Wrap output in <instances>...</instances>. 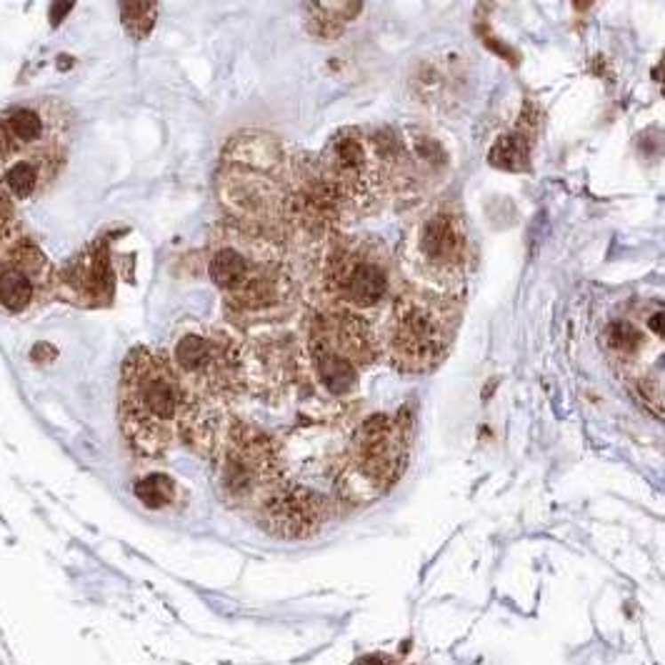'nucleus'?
<instances>
[{
  "label": "nucleus",
  "instance_id": "nucleus-1",
  "mask_svg": "<svg viewBox=\"0 0 665 665\" xmlns=\"http://www.w3.org/2000/svg\"><path fill=\"white\" fill-rule=\"evenodd\" d=\"M208 273L238 328H260L291 318L300 283L288 251L273 236L226 223L208 240Z\"/></svg>",
  "mask_w": 665,
  "mask_h": 665
},
{
  "label": "nucleus",
  "instance_id": "nucleus-2",
  "mask_svg": "<svg viewBox=\"0 0 665 665\" xmlns=\"http://www.w3.org/2000/svg\"><path fill=\"white\" fill-rule=\"evenodd\" d=\"M220 198L236 226L278 238L295 228V165L268 135H240L220 168Z\"/></svg>",
  "mask_w": 665,
  "mask_h": 665
},
{
  "label": "nucleus",
  "instance_id": "nucleus-3",
  "mask_svg": "<svg viewBox=\"0 0 665 665\" xmlns=\"http://www.w3.org/2000/svg\"><path fill=\"white\" fill-rule=\"evenodd\" d=\"M70 113L51 98H33L0 113V198L30 200L63 171Z\"/></svg>",
  "mask_w": 665,
  "mask_h": 665
},
{
  "label": "nucleus",
  "instance_id": "nucleus-4",
  "mask_svg": "<svg viewBox=\"0 0 665 665\" xmlns=\"http://www.w3.org/2000/svg\"><path fill=\"white\" fill-rule=\"evenodd\" d=\"M186 403L183 433L196 440L218 438L220 421L243 388V358L223 332H186L165 356Z\"/></svg>",
  "mask_w": 665,
  "mask_h": 665
},
{
  "label": "nucleus",
  "instance_id": "nucleus-5",
  "mask_svg": "<svg viewBox=\"0 0 665 665\" xmlns=\"http://www.w3.org/2000/svg\"><path fill=\"white\" fill-rule=\"evenodd\" d=\"M120 430L131 448L158 458L183 436L186 403L173 368L163 353L135 348L123 363L118 400Z\"/></svg>",
  "mask_w": 665,
  "mask_h": 665
},
{
  "label": "nucleus",
  "instance_id": "nucleus-6",
  "mask_svg": "<svg viewBox=\"0 0 665 665\" xmlns=\"http://www.w3.org/2000/svg\"><path fill=\"white\" fill-rule=\"evenodd\" d=\"M461 328V300L428 293L423 288H403L393 295L381 332V350L390 365L408 375H426L451 353Z\"/></svg>",
  "mask_w": 665,
  "mask_h": 665
},
{
  "label": "nucleus",
  "instance_id": "nucleus-7",
  "mask_svg": "<svg viewBox=\"0 0 665 665\" xmlns=\"http://www.w3.org/2000/svg\"><path fill=\"white\" fill-rule=\"evenodd\" d=\"M470 233L461 208L438 203L418 215L400 243V266L415 288L458 298L470 276Z\"/></svg>",
  "mask_w": 665,
  "mask_h": 665
},
{
  "label": "nucleus",
  "instance_id": "nucleus-8",
  "mask_svg": "<svg viewBox=\"0 0 665 665\" xmlns=\"http://www.w3.org/2000/svg\"><path fill=\"white\" fill-rule=\"evenodd\" d=\"M325 306L365 320L393 300V258L375 236H331L320 263Z\"/></svg>",
  "mask_w": 665,
  "mask_h": 665
},
{
  "label": "nucleus",
  "instance_id": "nucleus-9",
  "mask_svg": "<svg viewBox=\"0 0 665 665\" xmlns=\"http://www.w3.org/2000/svg\"><path fill=\"white\" fill-rule=\"evenodd\" d=\"M411 455V418L373 415L348 440L332 488L338 501L350 506L371 503L403 476Z\"/></svg>",
  "mask_w": 665,
  "mask_h": 665
},
{
  "label": "nucleus",
  "instance_id": "nucleus-10",
  "mask_svg": "<svg viewBox=\"0 0 665 665\" xmlns=\"http://www.w3.org/2000/svg\"><path fill=\"white\" fill-rule=\"evenodd\" d=\"M215 485L223 503L238 510L266 506L285 483L278 445L260 428L233 421L215 440Z\"/></svg>",
  "mask_w": 665,
  "mask_h": 665
},
{
  "label": "nucleus",
  "instance_id": "nucleus-11",
  "mask_svg": "<svg viewBox=\"0 0 665 665\" xmlns=\"http://www.w3.org/2000/svg\"><path fill=\"white\" fill-rule=\"evenodd\" d=\"M381 356V332L373 320L320 308L308 323V360L318 383L335 398L350 396L360 375Z\"/></svg>",
  "mask_w": 665,
  "mask_h": 665
},
{
  "label": "nucleus",
  "instance_id": "nucleus-12",
  "mask_svg": "<svg viewBox=\"0 0 665 665\" xmlns=\"http://www.w3.org/2000/svg\"><path fill=\"white\" fill-rule=\"evenodd\" d=\"M313 165L338 211L373 213L390 183L388 153L360 128L338 131Z\"/></svg>",
  "mask_w": 665,
  "mask_h": 665
},
{
  "label": "nucleus",
  "instance_id": "nucleus-13",
  "mask_svg": "<svg viewBox=\"0 0 665 665\" xmlns=\"http://www.w3.org/2000/svg\"><path fill=\"white\" fill-rule=\"evenodd\" d=\"M53 288V268L33 245L0 253V310L23 316L38 308Z\"/></svg>",
  "mask_w": 665,
  "mask_h": 665
},
{
  "label": "nucleus",
  "instance_id": "nucleus-14",
  "mask_svg": "<svg viewBox=\"0 0 665 665\" xmlns=\"http://www.w3.org/2000/svg\"><path fill=\"white\" fill-rule=\"evenodd\" d=\"M603 343L605 350L618 365H623L626 371H633L640 365V356L645 353V348H651V338L640 331L633 320L615 318L603 332Z\"/></svg>",
  "mask_w": 665,
  "mask_h": 665
},
{
  "label": "nucleus",
  "instance_id": "nucleus-15",
  "mask_svg": "<svg viewBox=\"0 0 665 665\" xmlns=\"http://www.w3.org/2000/svg\"><path fill=\"white\" fill-rule=\"evenodd\" d=\"M491 160L508 171H520L525 168V160H528V146L520 135H503L493 148Z\"/></svg>",
  "mask_w": 665,
  "mask_h": 665
},
{
  "label": "nucleus",
  "instance_id": "nucleus-16",
  "mask_svg": "<svg viewBox=\"0 0 665 665\" xmlns=\"http://www.w3.org/2000/svg\"><path fill=\"white\" fill-rule=\"evenodd\" d=\"M156 13H158V5L156 3H123L120 5V15H123V23L125 28L133 33L135 38H146L148 33L156 26Z\"/></svg>",
  "mask_w": 665,
  "mask_h": 665
},
{
  "label": "nucleus",
  "instance_id": "nucleus-17",
  "mask_svg": "<svg viewBox=\"0 0 665 665\" xmlns=\"http://www.w3.org/2000/svg\"><path fill=\"white\" fill-rule=\"evenodd\" d=\"M135 493H138V498L146 506L160 508L165 506V503H171V498H173V483L165 478V476H150V478L140 480L135 485Z\"/></svg>",
  "mask_w": 665,
  "mask_h": 665
},
{
  "label": "nucleus",
  "instance_id": "nucleus-18",
  "mask_svg": "<svg viewBox=\"0 0 665 665\" xmlns=\"http://www.w3.org/2000/svg\"><path fill=\"white\" fill-rule=\"evenodd\" d=\"M70 8H73L70 3H66V5H53V23H58V15H66Z\"/></svg>",
  "mask_w": 665,
  "mask_h": 665
}]
</instances>
